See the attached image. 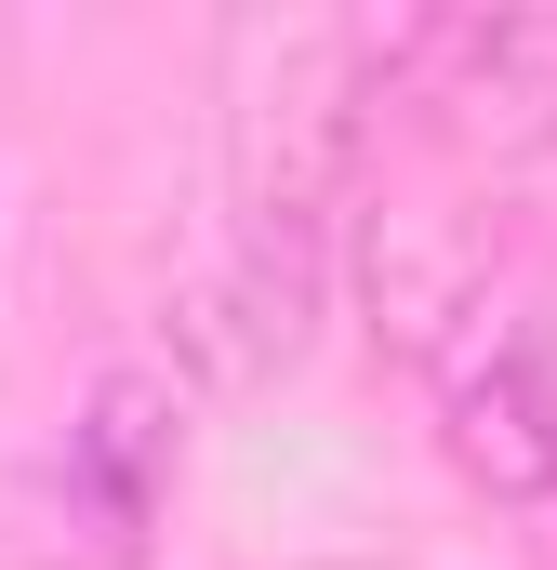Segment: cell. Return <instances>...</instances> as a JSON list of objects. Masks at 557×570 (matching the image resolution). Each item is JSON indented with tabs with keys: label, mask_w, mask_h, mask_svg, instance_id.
Returning a JSON list of instances; mask_svg holds the SVG:
<instances>
[{
	"label": "cell",
	"mask_w": 557,
	"mask_h": 570,
	"mask_svg": "<svg viewBox=\"0 0 557 570\" xmlns=\"http://www.w3.org/2000/svg\"><path fill=\"white\" fill-rule=\"evenodd\" d=\"M372 120H385L372 13H240L226 27V186H240V226L332 239V213L359 199Z\"/></svg>",
	"instance_id": "1"
},
{
	"label": "cell",
	"mask_w": 557,
	"mask_h": 570,
	"mask_svg": "<svg viewBox=\"0 0 557 570\" xmlns=\"http://www.w3.org/2000/svg\"><path fill=\"white\" fill-rule=\"evenodd\" d=\"M372 94L412 107L424 134L465 146V159H545L557 146V0L372 27Z\"/></svg>",
	"instance_id": "2"
},
{
	"label": "cell",
	"mask_w": 557,
	"mask_h": 570,
	"mask_svg": "<svg viewBox=\"0 0 557 570\" xmlns=\"http://www.w3.org/2000/svg\"><path fill=\"white\" fill-rule=\"evenodd\" d=\"M491 266H505V226L451 186H399L359 213V305H372V345L385 358H451L478 318H491Z\"/></svg>",
	"instance_id": "3"
},
{
	"label": "cell",
	"mask_w": 557,
	"mask_h": 570,
	"mask_svg": "<svg viewBox=\"0 0 557 570\" xmlns=\"http://www.w3.org/2000/svg\"><path fill=\"white\" fill-rule=\"evenodd\" d=\"M173 464H186V399H173V372L107 358L94 399H80V425H67V451H53V504L94 531V570L146 558V518H159Z\"/></svg>",
	"instance_id": "4"
},
{
	"label": "cell",
	"mask_w": 557,
	"mask_h": 570,
	"mask_svg": "<svg viewBox=\"0 0 557 570\" xmlns=\"http://www.w3.org/2000/svg\"><path fill=\"white\" fill-rule=\"evenodd\" d=\"M438 438L491 504H545L557 491V332L545 318H478L438 358Z\"/></svg>",
	"instance_id": "5"
},
{
	"label": "cell",
	"mask_w": 557,
	"mask_h": 570,
	"mask_svg": "<svg viewBox=\"0 0 557 570\" xmlns=\"http://www.w3.org/2000/svg\"><path fill=\"white\" fill-rule=\"evenodd\" d=\"M319 292H332V239H305V226H240L199 279L173 292V345H186L213 385H266V372L305 358Z\"/></svg>",
	"instance_id": "6"
},
{
	"label": "cell",
	"mask_w": 557,
	"mask_h": 570,
	"mask_svg": "<svg viewBox=\"0 0 557 570\" xmlns=\"http://www.w3.org/2000/svg\"><path fill=\"white\" fill-rule=\"evenodd\" d=\"M305 570H385V558H305Z\"/></svg>",
	"instance_id": "7"
}]
</instances>
